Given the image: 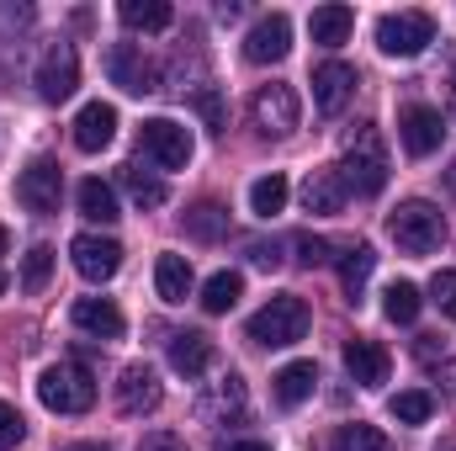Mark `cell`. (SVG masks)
I'll return each mask as SVG.
<instances>
[{
	"label": "cell",
	"instance_id": "44dd1931",
	"mask_svg": "<svg viewBox=\"0 0 456 451\" xmlns=\"http://www.w3.org/2000/svg\"><path fill=\"white\" fill-rule=\"evenodd\" d=\"M314 388H319V366H314V361H287V366L276 372V404H281V409L308 404Z\"/></svg>",
	"mask_w": 456,
	"mask_h": 451
},
{
	"label": "cell",
	"instance_id": "d590c367",
	"mask_svg": "<svg viewBox=\"0 0 456 451\" xmlns=\"http://www.w3.org/2000/svg\"><path fill=\"white\" fill-rule=\"evenodd\" d=\"M430 303L456 324V271H436V276H430Z\"/></svg>",
	"mask_w": 456,
	"mask_h": 451
},
{
	"label": "cell",
	"instance_id": "6da1fadb",
	"mask_svg": "<svg viewBox=\"0 0 456 451\" xmlns=\"http://www.w3.org/2000/svg\"><path fill=\"white\" fill-rule=\"evenodd\" d=\"M335 170H340L345 192H355V197H377V192L387 186V149H382V138H377L371 122H361V127L345 138V160Z\"/></svg>",
	"mask_w": 456,
	"mask_h": 451
},
{
	"label": "cell",
	"instance_id": "4fadbf2b",
	"mask_svg": "<svg viewBox=\"0 0 456 451\" xmlns=\"http://www.w3.org/2000/svg\"><path fill=\"white\" fill-rule=\"evenodd\" d=\"M159 398H165V388H159L154 366H143V361L122 366V377H117V409H122V414H133V420H138V414H154Z\"/></svg>",
	"mask_w": 456,
	"mask_h": 451
},
{
	"label": "cell",
	"instance_id": "5b68a950",
	"mask_svg": "<svg viewBox=\"0 0 456 451\" xmlns=\"http://www.w3.org/2000/svg\"><path fill=\"white\" fill-rule=\"evenodd\" d=\"M32 86H37V96L48 102V107H59V102H69L75 96V86H80V53H75V43H48L43 53H37V70H32Z\"/></svg>",
	"mask_w": 456,
	"mask_h": 451
},
{
	"label": "cell",
	"instance_id": "52a82bcc",
	"mask_svg": "<svg viewBox=\"0 0 456 451\" xmlns=\"http://www.w3.org/2000/svg\"><path fill=\"white\" fill-rule=\"evenodd\" d=\"M138 149H143V160H154L159 170H186L197 144H191L186 122H175V117H149V122L138 127Z\"/></svg>",
	"mask_w": 456,
	"mask_h": 451
},
{
	"label": "cell",
	"instance_id": "83f0119b",
	"mask_svg": "<svg viewBox=\"0 0 456 451\" xmlns=\"http://www.w3.org/2000/svg\"><path fill=\"white\" fill-rule=\"evenodd\" d=\"M239 298H244V276H239V271H213V276L202 282V308H208V314H228Z\"/></svg>",
	"mask_w": 456,
	"mask_h": 451
},
{
	"label": "cell",
	"instance_id": "f35d334b",
	"mask_svg": "<svg viewBox=\"0 0 456 451\" xmlns=\"http://www.w3.org/2000/svg\"><path fill=\"white\" fill-rule=\"evenodd\" d=\"M138 451H186V441H181L175 430H149V436L138 441Z\"/></svg>",
	"mask_w": 456,
	"mask_h": 451
},
{
	"label": "cell",
	"instance_id": "4316f807",
	"mask_svg": "<svg viewBox=\"0 0 456 451\" xmlns=\"http://www.w3.org/2000/svg\"><path fill=\"white\" fill-rule=\"evenodd\" d=\"M287 197H292V186H287V176H260L255 186H249V213L255 218H276V213H287Z\"/></svg>",
	"mask_w": 456,
	"mask_h": 451
},
{
	"label": "cell",
	"instance_id": "2e32d148",
	"mask_svg": "<svg viewBox=\"0 0 456 451\" xmlns=\"http://www.w3.org/2000/svg\"><path fill=\"white\" fill-rule=\"evenodd\" d=\"M345 372H350L361 388H382L387 372H393V356H387L377 340L355 335V340H345Z\"/></svg>",
	"mask_w": 456,
	"mask_h": 451
},
{
	"label": "cell",
	"instance_id": "1f68e13d",
	"mask_svg": "<svg viewBox=\"0 0 456 451\" xmlns=\"http://www.w3.org/2000/svg\"><path fill=\"white\" fill-rule=\"evenodd\" d=\"M186 234L213 244V239H224V234H228V213L218 208V202H197V208L186 213Z\"/></svg>",
	"mask_w": 456,
	"mask_h": 451
},
{
	"label": "cell",
	"instance_id": "7dc6e473",
	"mask_svg": "<svg viewBox=\"0 0 456 451\" xmlns=\"http://www.w3.org/2000/svg\"><path fill=\"white\" fill-rule=\"evenodd\" d=\"M452 96H456V70H452Z\"/></svg>",
	"mask_w": 456,
	"mask_h": 451
},
{
	"label": "cell",
	"instance_id": "60d3db41",
	"mask_svg": "<svg viewBox=\"0 0 456 451\" xmlns=\"http://www.w3.org/2000/svg\"><path fill=\"white\" fill-rule=\"evenodd\" d=\"M197 107H202V117H208L213 127H224V112H218V96H213V91H202V96H197Z\"/></svg>",
	"mask_w": 456,
	"mask_h": 451
},
{
	"label": "cell",
	"instance_id": "f1b7e54d",
	"mask_svg": "<svg viewBox=\"0 0 456 451\" xmlns=\"http://www.w3.org/2000/svg\"><path fill=\"white\" fill-rule=\"evenodd\" d=\"M239 409H244V382L233 372H224L213 382V393L202 398V420H224V414H239Z\"/></svg>",
	"mask_w": 456,
	"mask_h": 451
},
{
	"label": "cell",
	"instance_id": "5bb4252c",
	"mask_svg": "<svg viewBox=\"0 0 456 451\" xmlns=\"http://www.w3.org/2000/svg\"><path fill=\"white\" fill-rule=\"evenodd\" d=\"M398 138H403V149L414 154V160H425V154H436L441 149V138H446V117L436 112V107H403L398 112Z\"/></svg>",
	"mask_w": 456,
	"mask_h": 451
},
{
	"label": "cell",
	"instance_id": "bcb514c9",
	"mask_svg": "<svg viewBox=\"0 0 456 451\" xmlns=\"http://www.w3.org/2000/svg\"><path fill=\"white\" fill-rule=\"evenodd\" d=\"M5 250H11V234H5V228H0V255H5Z\"/></svg>",
	"mask_w": 456,
	"mask_h": 451
},
{
	"label": "cell",
	"instance_id": "f546056e",
	"mask_svg": "<svg viewBox=\"0 0 456 451\" xmlns=\"http://www.w3.org/2000/svg\"><path fill=\"white\" fill-rule=\"evenodd\" d=\"M419 308H425V298H419V287H414V282H393V287L382 292V314H387L393 324H414V319H419Z\"/></svg>",
	"mask_w": 456,
	"mask_h": 451
},
{
	"label": "cell",
	"instance_id": "e575fe53",
	"mask_svg": "<svg viewBox=\"0 0 456 451\" xmlns=\"http://www.w3.org/2000/svg\"><path fill=\"white\" fill-rule=\"evenodd\" d=\"M387 409H393V420H398V425H425V420H430V409H436V398H430V393H419V388H409V393H393V404H387Z\"/></svg>",
	"mask_w": 456,
	"mask_h": 451
},
{
	"label": "cell",
	"instance_id": "9a60e30c",
	"mask_svg": "<svg viewBox=\"0 0 456 451\" xmlns=\"http://www.w3.org/2000/svg\"><path fill=\"white\" fill-rule=\"evenodd\" d=\"M350 96H355V70H350V64L330 59V64L314 70V107L324 117H340Z\"/></svg>",
	"mask_w": 456,
	"mask_h": 451
},
{
	"label": "cell",
	"instance_id": "8d00e7d4",
	"mask_svg": "<svg viewBox=\"0 0 456 451\" xmlns=\"http://www.w3.org/2000/svg\"><path fill=\"white\" fill-rule=\"evenodd\" d=\"M21 436H27V420H21L11 404H0V451L21 447Z\"/></svg>",
	"mask_w": 456,
	"mask_h": 451
},
{
	"label": "cell",
	"instance_id": "e0dca14e",
	"mask_svg": "<svg viewBox=\"0 0 456 451\" xmlns=\"http://www.w3.org/2000/svg\"><path fill=\"white\" fill-rule=\"evenodd\" d=\"M112 138H117V107L86 102L80 117H75V149H80V154H102Z\"/></svg>",
	"mask_w": 456,
	"mask_h": 451
},
{
	"label": "cell",
	"instance_id": "7a4b0ae2",
	"mask_svg": "<svg viewBox=\"0 0 456 451\" xmlns=\"http://www.w3.org/2000/svg\"><path fill=\"white\" fill-rule=\"evenodd\" d=\"M387 234L398 239V250H403V255H436V250L446 244V218H441V208H436V202L409 197V202H398V208H393Z\"/></svg>",
	"mask_w": 456,
	"mask_h": 451
},
{
	"label": "cell",
	"instance_id": "603a6c76",
	"mask_svg": "<svg viewBox=\"0 0 456 451\" xmlns=\"http://www.w3.org/2000/svg\"><path fill=\"white\" fill-rule=\"evenodd\" d=\"M350 27H355V11L350 5H319L314 16H308V32H314V43H324V48H340L345 37H350Z\"/></svg>",
	"mask_w": 456,
	"mask_h": 451
},
{
	"label": "cell",
	"instance_id": "ba28073f",
	"mask_svg": "<svg viewBox=\"0 0 456 451\" xmlns=\"http://www.w3.org/2000/svg\"><path fill=\"white\" fill-rule=\"evenodd\" d=\"M59 197H64V170H59L53 160H32V165L16 176V202H21L27 213L48 218V213H59Z\"/></svg>",
	"mask_w": 456,
	"mask_h": 451
},
{
	"label": "cell",
	"instance_id": "d6a6232c",
	"mask_svg": "<svg viewBox=\"0 0 456 451\" xmlns=\"http://www.w3.org/2000/svg\"><path fill=\"white\" fill-rule=\"evenodd\" d=\"M122 186L138 208H165V181L159 176H143L138 165H122Z\"/></svg>",
	"mask_w": 456,
	"mask_h": 451
},
{
	"label": "cell",
	"instance_id": "8fae6325",
	"mask_svg": "<svg viewBox=\"0 0 456 451\" xmlns=\"http://www.w3.org/2000/svg\"><path fill=\"white\" fill-rule=\"evenodd\" d=\"M69 260L86 282H112L122 271V244L107 239V234H75L69 239Z\"/></svg>",
	"mask_w": 456,
	"mask_h": 451
},
{
	"label": "cell",
	"instance_id": "d6986e66",
	"mask_svg": "<svg viewBox=\"0 0 456 451\" xmlns=\"http://www.w3.org/2000/svg\"><path fill=\"white\" fill-rule=\"evenodd\" d=\"M345 202H350V192H345L340 170H314V176L303 181V208H308V213L330 218V213H345Z\"/></svg>",
	"mask_w": 456,
	"mask_h": 451
},
{
	"label": "cell",
	"instance_id": "b9f144b4",
	"mask_svg": "<svg viewBox=\"0 0 456 451\" xmlns=\"http://www.w3.org/2000/svg\"><path fill=\"white\" fill-rule=\"evenodd\" d=\"M249 260H255V266H276L281 255H276V244H249Z\"/></svg>",
	"mask_w": 456,
	"mask_h": 451
},
{
	"label": "cell",
	"instance_id": "277c9868",
	"mask_svg": "<svg viewBox=\"0 0 456 451\" xmlns=\"http://www.w3.org/2000/svg\"><path fill=\"white\" fill-rule=\"evenodd\" d=\"M303 335H308V303H303L297 292H276L265 308L249 314V340H255V345L281 350V345H297Z\"/></svg>",
	"mask_w": 456,
	"mask_h": 451
},
{
	"label": "cell",
	"instance_id": "681fc988",
	"mask_svg": "<svg viewBox=\"0 0 456 451\" xmlns=\"http://www.w3.org/2000/svg\"><path fill=\"white\" fill-rule=\"evenodd\" d=\"M452 192H456V170H452Z\"/></svg>",
	"mask_w": 456,
	"mask_h": 451
},
{
	"label": "cell",
	"instance_id": "484cf974",
	"mask_svg": "<svg viewBox=\"0 0 456 451\" xmlns=\"http://www.w3.org/2000/svg\"><path fill=\"white\" fill-rule=\"evenodd\" d=\"M371 266H377L371 244H350L340 255V287H345L350 303H361V292H366V282H371Z\"/></svg>",
	"mask_w": 456,
	"mask_h": 451
},
{
	"label": "cell",
	"instance_id": "c3c4849f",
	"mask_svg": "<svg viewBox=\"0 0 456 451\" xmlns=\"http://www.w3.org/2000/svg\"><path fill=\"white\" fill-rule=\"evenodd\" d=\"M0 292H5V271H0Z\"/></svg>",
	"mask_w": 456,
	"mask_h": 451
},
{
	"label": "cell",
	"instance_id": "9c48e42d",
	"mask_svg": "<svg viewBox=\"0 0 456 451\" xmlns=\"http://www.w3.org/2000/svg\"><path fill=\"white\" fill-rule=\"evenodd\" d=\"M249 117H255V127H260V133L287 138V133L303 122L297 91H292V86H260V91H255V102H249Z\"/></svg>",
	"mask_w": 456,
	"mask_h": 451
},
{
	"label": "cell",
	"instance_id": "ab89813d",
	"mask_svg": "<svg viewBox=\"0 0 456 451\" xmlns=\"http://www.w3.org/2000/svg\"><path fill=\"white\" fill-rule=\"evenodd\" d=\"M32 27V5H0V32H21Z\"/></svg>",
	"mask_w": 456,
	"mask_h": 451
},
{
	"label": "cell",
	"instance_id": "8992f818",
	"mask_svg": "<svg viewBox=\"0 0 456 451\" xmlns=\"http://www.w3.org/2000/svg\"><path fill=\"white\" fill-rule=\"evenodd\" d=\"M436 43V21L425 16V11H387L382 21H377V48L387 53V59H414V53H425Z\"/></svg>",
	"mask_w": 456,
	"mask_h": 451
},
{
	"label": "cell",
	"instance_id": "3957f363",
	"mask_svg": "<svg viewBox=\"0 0 456 451\" xmlns=\"http://www.w3.org/2000/svg\"><path fill=\"white\" fill-rule=\"evenodd\" d=\"M37 398H43V409H53V414H86V409L96 404V377H91V366H80V361H53V366L37 377Z\"/></svg>",
	"mask_w": 456,
	"mask_h": 451
},
{
	"label": "cell",
	"instance_id": "cb8c5ba5",
	"mask_svg": "<svg viewBox=\"0 0 456 451\" xmlns=\"http://www.w3.org/2000/svg\"><path fill=\"white\" fill-rule=\"evenodd\" d=\"M117 16H122V27H133V32H165V27L175 21L170 0H122Z\"/></svg>",
	"mask_w": 456,
	"mask_h": 451
},
{
	"label": "cell",
	"instance_id": "ee69618b",
	"mask_svg": "<svg viewBox=\"0 0 456 451\" xmlns=\"http://www.w3.org/2000/svg\"><path fill=\"white\" fill-rule=\"evenodd\" d=\"M224 451H271V447H265V441H228Z\"/></svg>",
	"mask_w": 456,
	"mask_h": 451
},
{
	"label": "cell",
	"instance_id": "f6af8a7d",
	"mask_svg": "<svg viewBox=\"0 0 456 451\" xmlns=\"http://www.w3.org/2000/svg\"><path fill=\"white\" fill-rule=\"evenodd\" d=\"M69 451H107V447H96V441H80V447H69Z\"/></svg>",
	"mask_w": 456,
	"mask_h": 451
},
{
	"label": "cell",
	"instance_id": "7402d4cb",
	"mask_svg": "<svg viewBox=\"0 0 456 451\" xmlns=\"http://www.w3.org/2000/svg\"><path fill=\"white\" fill-rule=\"evenodd\" d=\"M154 287H159L165 303H186V298H191V260L175 255V250H165V255L154 260Z\"/></svg>",
	"mask_w": 456,
	"mask_h": 451
},
{
	"label": "cell",
	"instance_id": "7bdbcfd3",
	"mask_svg": "<svg viewBox=\"0 0 456 451\" xmlns=\"http://www.w3.org/2000/svg\"><path fill=\"white\" fill-rule=\"evenodd\" d=\"M441 382H446V393H452V398H456V356H452V361H446V366H441Z\"/></svg>",
	"mask_w": 456,
	"mask_h": 451
},
{
	"label": "cell",
	"instance_id": "74e56055",
	"mask_svg": "<svg viewBox=\"0 0 456 451\" xmlns=\"http://www.w3.org/2000/svg\"><path fill=\"white\" fill-rule=\"evenodd\" d=\"M297 260H303V266H330V260H335V255H330V239L303 234V239H297Z\"/></svg>",
	"mask_w": 456,
	"mask_h": 451
},
{
	"label": "cell",
	"instance_id": "ac0fdd59",
	"mask_svg": "<svg viewBox=\"0 0 456 451\" xmlns=\"http://www.w3.org/2000/svg\"><path fill=\"white\" fill-rule=\"evenodd\" d=\"M69 319H75V330H86V335H96V340L122 335V308H117L112 298H75Z\"/></svg>",
	"mask_w": 456,
	"mask_h": 451
},
{
	"label": "cell",
	"instance_id": "836d02e7",
	"mask_svg": "<svg viewBox=\"0 0 456 451\" xmlns=\"http://www.w3.org/2000/svg\"><path fill=\"white\" fill-rule=\"evenodd\" d=\"M48 276H53V250H48V244H32V250L21 255V287H27V292H43Z\"/></svg>",
	"mask_w": 456,
	"mask_h": 451
},
{
	"label": "cell",
	"instance_id": "ffe728a7",
	"mask_svg": "<svg viewBox=\"0 0 456 451\" xmlns=\"http://www.w3.org/2000/svg\"><path fill=\"white\" fill-rule=\"evenodd\" d=\"M170 366L191 382V377H202L208 366H213V340L202 335V330H181V335H170Z\"/></svg>",
	"mask_w": 456,
	"mask_h": 451
},
{
	"label": "cell",
	"instance_id": "4dcf8cb0",
	"mask_svg": "<svg viewBox=\"0 0 456 451\" xmlns=\"http://www.w3.org/2000/svg\"><path fill=\"white\" fill-rule=\"evenodd\" d=\"M330 451H393V441L377 430V425H340L335 430V441H330Z\"/></svg>",
	"mask_w": 456,
	"mask_h": 451
},
{
	"label": "cell",
	"instance_id": "d4e9b609",
	"mask_svg": "<svg viewBox=\"0 0 456 451\" xmlns=\"http://www.w3.org/2000/svg\"><path fill=\"white\" fill-rule=\"evenodd\" d=\"M75 202H80V213L91 218V224H117L122 213H117V192L102 181V176H91V181H80V192H75Z\"/></svg>",
	"mask_w": 456,
	"mask_h": 451
},
{
	"label": "cell",
	"instance_id": "7c38bea8",
	"mask_svg": "<svg viewBox=\"0 0 456 451\" xmlns=\"http://www.w3.org/2000/svg\"><path fill=\"white\" fill-rule=\"evenodd\" d=\"M287 53H292V21H287V11L260 16L249 27V37H244V59L249 64H281Z\"/></svg>",
	"mask_w": 456,
	"mask_h": 451
},
{
	"label": "cell",
	"instance_id": "30bf717a",
	"mask_svg": "<svg viewBox=\"0 0 456 451\" xmlns=\"http://www.w3.org/2000/svg\"><path fill=\"white\" fill-rule=\"evenodd\" d=\"M107 80H112L117 91H127V96L159 91V75H154V64L143 59L138 43H112V48H107Z\"/></svg>",
	"mask_w": 456,
	"mask_h": 451
}]
</instances>
